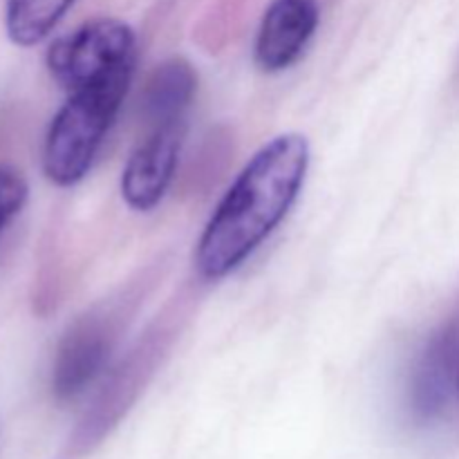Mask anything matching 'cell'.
<instances>
[{
    "mask_svg": "<svg viewBox=\"0 0 459 459\" xmlns=\"http://www.w3.org/2000/svg\"><path fill=\"white\" fill-rule=\"evenodd\" d=\"M76 0H7L4 3V34L18 48L43 43Z\"/></svg>",
    "mask_w": 459,
    "mask_h": 459,
    "instance_id": "10",
    "label": "cell"
},
{
    "mask_svg": "<svg viewBox=\"0 0 459 459\" xmlns=\"http://www.w3.org/2000/svg\"><path fill=\"white\" fill-rule=\"evenodd\" d=\"M318 21V0H272L255 34V65L267 74L290 70L316 34Z\"/></svg>",
    "mask_w": 459,
    "mask_h": 459,
    "instance_id": "7",
    "label": "cell"
},
{
    "mask_svg": "<svg viewBox=\"0 0 459 459\" xmlns=\"http://www.w3.org/2000/svg\"><path fill=\"white\" fill-rule=\"evenodd\" d=\"M148 282L139 276L133 285L97 303L67 327L52 368V390L58 399L79 397L106 375L112 352L146 294Z\"/></svg>",
    "mask_w": 459,
    "mask_h": 459,
    "instance_id": "4",
    "label": "cell"
},
{
    "mask_svg": "<svg viewBox=\"0 0 459 459\" xmlns=\"http://www.w3.org/2000/svg\"><path fill=\"white\" fill-rule=\"evenodd\" d=\"M186 316L188 309L184 303L169 305L166 312L157 316L139 336L137 343L121 357V361L106 372L99 394L76 433V444L81 448L94 446L103 435L119 424L121 417L130 411V406L157 375L161 363L169 359Z\"/></svg>",
    "mask_w": 459,
    "mask_h": 459,
    "instance_id": "3",
    "label": "cell"
},
{
    "mask_svg": "<svg viewBox=\"0 0 459 459\" xmlns=\"http://www.w3.org/2000/svg\"><path fill=\"white\" fill-rule=\"evenodd\" d=\"M455 385L459 390V354H457V368H455Z\"/></svg>",
    "mask_w": 459,
    "mask_h": 459,
    "instance_id": "12",
    "label": "cell"
},
{
    "mask_svg": "<svg viewBox=\"0 0 459 459\" xmlns=\"http://www.w3.org/2000/svg\"><path fill=\"white\" fill-rule=\"evenodd\" d=\"M197 92V74L182 56L166 58L151 72L142 90V119L146 128L186 121Z\"/></svg>",
    "mask_w": 459,
    "mask_h": 459,
    "instance_id": "8",
    "label": "cell"
},
{
    "mask_svg": "<svg viewBox=\"0 0 459 459\" xmlns=\"http://www.w3.org/2000/svg\"><path fill=\"white\" fill-rule=\"evenodd\" d=\"M312 148L305 134L285 133L254 152L211 213L195 247L204 281H222L255 254L287 218L305 186Z\"/></svg>",
    "mask_w": 459,
    "mask_h": 459,
    "instance_id": "1",
    "label": "cell"
},
{
    "mask_svg": "<svg viewBox=\"0 0 459 459\" xmlns=\"http://www.w3.org/2000/svg\"><path fill=\"white\" fill-rule=\"evenodd\" d=\"M30 197V184L21 170L0 166V233L22 211Z\"/></svg>",
    "mask_w": 459,
    "mask_h": 459,
    "instance_id": "11",
    "label": "cell"
},
{
    "mask_svg": "<svg viewBox=\"0 0 459 459\" xmlns=\"http://www.w3.org/2000/svg\"><path fill=\"white\" fill-rule=\"evenodd\" d=\"M48 70L65 92L92 85L137 65V39L119 18H92L48 49Z\"/></svg>",
    "mask_w": 459,
    "mask_h": 459,
    "instance_id": "5",
    "label": "cell"
},
{
    "mask_svg": "<svg viewBox=\"0 0 459 459\" xmlns=\"http://www.w3.org/2000/svg\"><path fill=\"white\" fill-rule=\"evenodd\" d=\"M457 354L448 334L435 336L433 343L421 354L412 379V406L420 415H433L439 411L448 394V384L455 381Z\"/></svg>",
    "mask_w": 459,
    "mask_h": 459,
    "instance_id": "9",
    "label": "cell"
},
{
    "mask_svg": "<svg viewBox=\"0 0 459 459\" xmlns=\"http://www.w3.org/2000/svg\"><path fill=\"white\" fill-rule=\"evenodd\" d=\"M133 76L134 70H124L67 92V101L49 121L40 152V166L49 182L70 188L85 179L124 106Z\"/></svg>",
    "mask_w": 459,
    "mask_h": 459,
    "instance_id": "2",
    "label": "cell"
},
{
    "mask_svg": "<svg viewBox=\"0 0 459 459\" xmlns=\"http://www.w3.org/2000/svg\"><path fill=\"white\" fill-rule=\"evenodd\" d=\"M186 121L148 128L121 170V197L139 213L155 209L173 184L182 152Z\"/></svg>",
    "mask_w": 459,
    "mask_h": 459,
    "instance_id": "6",
    "label": "cell"
}]
</instances>
